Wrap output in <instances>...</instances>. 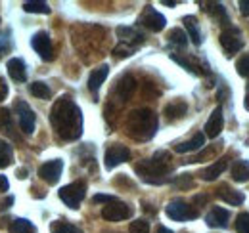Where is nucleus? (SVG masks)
Wrapping results in <instances>:
<instances>
[{"label": "nucleus", "instance_id": "nucleus-1", "mask_svg": "<svg viewBox=\"0 0 249 233\" xmlns=\"http://www.w3.org/2000/svg\"><path fill=\"white\" fill-rule=\"evenodd\" d=\"M50 122H52V128L56 130V134L65 142L79 140L83 134V113H81L79 105L69 96H62L52 105Z\"/></svg>", "mask_w": 249, "mask_h": 233}, {"label": "nucleus", "instance_id": "nucleus-2", "mask_svg": "<svg viewBox=\"0 0 249 233\" xmlns=\"http://www.w3.org/2000/svg\"><path fill=\"white\" fill-rule=\"evenodd\" d=\"M134 170L148 183H154V185L165 183L169 180V172H171V155L167 151H157L152 159L136 163Z\"/></svg>", "mask_w": 249, "mask_h": 233}, {"label": "nucleus", "instance_id": "nucleus-3", "mask_svg": "<svg viewBox=\"0 0 249 233\" xmlns=\"http://www.w3.org/2000/svg\"><path fill=\"white\" fill-rule=\"evenodd\" d=\"M124 128L128 138L136 142H148L157 130V115L152 109H134L126 116Z\"/></svg>", "mask_w": 249, "mask_h": 233}, {"label": "nucleus", "instance_id": "nucleus-4", "mask_svg": "<svg viewBox=\"0 0 249 233\" xmlns=\"http://www.w3.org/2000/svg\"><path fill=\"white\" fill-rule=\"evenodd\" d=\"M85 193H87V183L85 182H73V183L63 185L60 189V199L69 208H79L81 201L85 199Z\"/></svg>", "mask_w": 249, "mask_h": 233}, {"label": "nucleus", "instance_id": "nucleus-5", "mask_svg": "<svg viewBox=\"0 0 249 233\" xmlns=\"http://www.w3.org/2000/svg\"><path fill=\"white\" fill-rule=\"evenodd\" d=\"M165 212L171 220H177V222H186V220H194L197 218V210L194 206H190L188 203L177 199V201H171V203L165 206Z\"/></svg>", "mask_w": 249, "mask_h": 233}, {"label": "nucleus", "instance_id": "nucleus-6", "mask_svg": "<svg viewBox=\"0 0 249 233\" xmlns=\"http://www.w3.org/2000/svg\"><path fill=\"white\" fill-rule=\"evenodd\" d=\"M220 44L226 52L228 58H232L234 54H238L242 50V33L236 29V27H230V29L222 31L220 33Z\"/></svg>", "mask_w": 249, "mask_h": 233}, {"label": "nucleus", "instance_id": "nucleus-7", "mask_svg": "<svg viewBox=\"0 0 249 233\" xmlns=\"http://www.w3.org/2000/svg\"><path fill=\"white\" fill-rule=\"evenodd\" d=\"M130 214H132L130 206L121 203V201H117V199L111 201V203H107L102 208V216H104L107 222H121V220L130 218Z\"/></svg>", "mask_w": 249, "mask_h": 233}, {"label": "nucleus", "instance_id": "nucleus-8", "mask_svg": "<svg viewBox=\"0 0 249 233\" xmlns=\"http://www.w3.org/2000/svg\"><path fill=\"white\" fill-rule=\"evenodd\" d=\"M31 46H33V50H35V52H36L40 58L44 59V61H52V59H54L52 40H50L48 33H44V31L36 33V34L31 38Z\"/></svg>", "mask_w": 249, "mask_h": 233}, {"label": "nucleus", "instance_id": "nucleus-9", "mask_svg": "<svg viewBox=\"0 0 249 233\" xmlns=\"http://www.w3.org/2000/svg\"><path fill=\"white\" fill-rule=\"evenodd\" d=\"M138 23L144 25L146 29L154 31V33H159L161 29H165L167 19H165L157 10H154L152 6H148V8L144 10V14L140 16V21H138Z\"/></svg>", "mask_w": 249, "mask_h": 233}, {"label": "nucleus", "instance_id": "nucleus-10", "mask_svg": "<svg viewBox=\"0 0 249 233\" xmlns=\"http://www.w3.org/2000/svg\"><path fill=\"white\" fill-rule=\"evenodd\" d=\"M16 111H18V120H19L21 130L25 134H31L35 130V113H33V109L25 101H18L16 103Z\"/></svg>", "mask_w": 249, "mask_h": 233}, {"label": "nucleus", "instance_id": "nucleus-11", "mask_svg": "<svg viewBox=\"0 0 249 233\" xmlns=\"http://www.w3.org/2000/svg\"><path fill=\"white\" fill-rule=\"evenodd\" d=\"M62 170H63V163L60 159H54V161H48V163H44V165L40 166L38 176H40L46 183H56V182L60 180V176H62Z\"/></svg>", "mask_w": 249, "mask_h": 233}, {"label": "nucleus", "instance_id": "nucleus-12", "mask_svg": "<svg viewBox=\"0 0 249 233\" xmlns=\"http://www.w3.org/2000/svg\"><path fill=\"white\" fill-rule=\"evenodd\" d=\"M128 159H130V151L124 146H111L106 151V166L107 168H115L117 165H121Z\"/></svg>", "mask_w": 249, "mask_h": 233}, {"label": "nucleus", "instance_id": "nucleus-13", "mask_svg": "<svg viewBox=\"0 0 249 233\" xmlns=\"http://www.w3.org/2000/svg\"><path fill=\"white\" fill-rule=\"evenodd\" d=\"M117 36L121 38V44L130 48V50H134L138 44L144 42V34L132 29V27H117Z\"/></svg>", "mask_w": 249, "mask_h": 233}, {"label": "nucleus", "instance_id": "nucleus-14", "mask_svg": "<svg viewBox=\"0 0 249 233\" xmlns=\"http://www.w3.org/2000/svg\"><path fill=\"white\" fill-rule=\"evenodd\" d=\"M222 126H224V115H222V107H215L211 116L207 118L205 122V134L209 138H217L218 134L222 132Z\"/></svg>", "mask_w": 249, "mask_h": 233}, {"label": "nucleus", "instance_id": "nucleus-15", "mask_svg": "<svg viewBox=\"0 0 249 233\" xmlns=\"http://www.w3.org/2000/svg\"><path fill=\"white\" fill-rule=\"evenodd\" d=\"M228 218H230V214H228L226 208H222V206H213V208L209 210V214L205 216V222H207V226H211V228H226Z\"/></svg>", "mask_w": 249, "mask_h": 233}, {"label": "nucleus", "instance_id": "nucleus-16", "mask_svg": "<svg viewBox=\"0 0 249 233\" xmlns=\"http://www.w3.org/2000/svg\"><path fill=\"white\" fill-rule=\"evenodd\" d=\"M107 75H109V67L107 65H100L98 69H94L90 73V77H89V90L96 94L100 90V86L104 84V81L107 79Z\"/></svg>", "mask_w": 249, "mask_h": 233}, {"label": "nucleus", "instance_id": "nucleus-17", "mask_svg": "<svg viewBox=\"0 0 249 233\" xmlns=\"http://www.w3.org/2000/svg\"><path fill=\"white\" fill-rule=\"evenodd\" d=\"M217 197L222 199V201H226L228 204H234V206L244 203V193H242V191H236V189H232V187H228V185L218 187Z\"/></svg>", "mask_w": 249, "mask_h": 233}, {"label": "nucleus", "instance_id": "nucleus-18", "mask_svg": "<svg viewBox=\"0 0 249 233\" xmlns=\"http://www.w3.org/2000/svg\"><path fill=\"white\" fill-rule=\"evenodd\" d=\"M8 75L16 81V83H23L27 79V71H25V63L19 58H14L8 61Z\"/></svg>", "mask_w": 249, "mask_h": 233}, {"label": "nucleus", "instance_id": "nucleus-19", "mask_svg": "<svg viewBox=\"0 0 249 233\" xmlns=\"http://www.w3.org/2000/svg\"><path fill=\"white\" fill-rule=\"evenodd\" d=\"M134 88H136V81L130 75H124L123 79L117 83V86H115V94L119 96L121 101H126L130 98V94L134 92Z\"/></svg>", "mask_w": 249, "mask_h": 233}, {"label": "nucleus", "instance_id": "nucleus-20", "mask_svg": "<svg viewBox=\"0 0 249 233\" xmlns=\"http://www.w3.org/2000/svg\"><path fill=\"white\" fill-rule=\"evenodd\" d=\"M188 111V105L186 101H182V100H175L173 103H169L167 107H165V115L169 120H175V118H180V116H184Z\"/></svg>", "mask_w": 249, "mask_h": 233}, {"label": "nucleus", "instance_id": "nucleus-21", "mask_svg": "<svg viewBox=\"0 0 249 233\" xmlns=\"http://www.w3.org/2000/svg\"><path fill=\"white\" fill-rule=\"evenodd\" d=\"M203 144H205V136H203V134H196L192 140L182 142V144H177V146H175V151H177V153H190V151H196V149L203 147Z\"/></svg>", "mask_w": 249, "mask_h": 233}, {"label": "nucleus", "instance_id": "nucleus-22", "mask_svg": "<svg viewBox=\"0 0 249 233\" xmlns=\"http://www.w3.org/2000/svg\"><path fill=\"white\" fill-rule=\"evenodd\" d=\"M226 166H228V159L224 157V159L217 161L215 165H211L209 168H205V170L201 172V178H203L205 182H211V180H215V178H218V176L222 174V172L226 170Z\"/></svg>", "mask_w": 249, "mask_h": 233}, {"label": "nucleus", "instance_id": "nucleus-23", "mask_svg": "<svg viewBox=\"0 0 249 233\" xmlns=\"http://www.w3.org/2000/svg\"><path fill=\"white\" fill-rule=\"evenodd\" d=\"M182 21H184V25H186L190 40H192L196 46H199V44H201V31H199V25H197V19H196L194 16H186Z\"/></svg>", "mask_w": 249, "mask_h": 233}, {"label": "nucleus", "instance_id": "nucleus-24", "mask_svg": "<svg viewBox=\"0 0 249 233\" xmlns=\"http://www.w3.org/2000/svg\"><path fill=\"white\" fill-rule=\"evenodd\" d=\"M171 58H173V61L180 63V65H182L184 69H188L190 73H197V75H201V71H199V63H197L194 58H190V56H178V54H171Z\"/></svg>", "mask_w": 249, "mask_h": 233}, {"label": "nucleus", "instance_id": "nucleus-25", "mask_svg": "<svg viewBox=\"0 0 249 233\" xmlns=\"http://www.w3.org/2000/svg\"><path fill=\"white\" fill-rule=\"evenodd\" d=\"M232 178L236 182H248L249 180V161H238L232 166Z\"/></svg>", "mask_w": 249, "mask_h": 233}, {"label": "nucleus", "instance_id": "nucleus-26", "mask_svg": "<svg viewBox=\"0 0 249 233\" xmlns=\"http://www.w3.org/2000/svg\"><path fill=\"white\" fill-rule=\"evenodd\" d=\"M14 161V151L6 140H0V168H6Z\"/></svg>", "mask_w": 249, "mask_h": 233}, {"label": "nucleus", "instance_id": "nucleus-27", "mask_svg": "<svg viewBox=\"0 0 249 233\" xmlns=\"http://www.w3.org/2000/svg\"><path fill=\"white\" fill-rule=\"evenodd\" d=\"M10 232L12 233H35V226L25 218H18L10 224Z\"/></svg>", "mask_w": 249, "mask_h": 233}, {"label": "nucleus", "instance_id": "nucleus-28", "mask_svg": "<svg viewBox=\"0 0 249 233\" xmlns=\"http://www.w3.org/2000/svg\"><path fill=\"white\" fill-rule=\"evenodd\" d=\"M207 12H209L213 17H217L218 21L228 23V14H226V10L222 8V4H218V2H211V4H207Z\"/></svg>", "mask_w": 249, "mask_h": 233}, {"label": "nucleus", "instance_id": "nucleus-29", "mask_svg": "<svg viewBox=\"0 0 249 233\" xmlns=\"http://www.w3.org/2000/svg\"><path fill=\"white\" fill-rule=\"evenodd\" d=\"M50 232L52 233H83V230H79L77 226L73 224H67V222H52L50 226Z\"/></svg>", "mask_w": 249, "mask_h": 233}, {"label": "nucleus", "instance_id": "nucleus-30", "mask_svg": "<svg viewBox=\"0 0 249 233\" xmlns=\"http://www.w3.org/2000/svg\"><path fill=\"white\" fill-rule=\"evenodd\" d=\"M23 10L29 14H50V6L46 2H23Z\"/></svg>", "mask_w": 249, "mask_h": 233}, {"label": "nucleus", "instance_id": "nucleus-31", "mask_svg": "<svg viewBox=\"0 0 249 233\" xmlns=\"http://www.w3.org/2000/svg\"><path fill=\"white\" fill-rule=\"evenodd\" d=\"M169 40L173 42V44H177V46H186L188 44V36L186 33L182 29H171L169 31Z\"/></svg>", "mask_w": 249, "mask_h": 233}, {"label": "nucleus", "instance_id": "nucleus-32", "mask_svg": "<svg viewBox=\"0 0 249 233\" xmlns=\"http://www.w3.org/2000/svg\"><path fill=\"white\" fill-rule=\"evenodd\" d=\"M29 90H31L33 96H36V98H42V100H48L50 98V88L46 86L44 83H33Z\"/></svg>", "mask_w": 249, "mask_h": 233}, {"label": "nucleus", "instance_id": "nucleus-33", "mask_svg": "<svg viewBox=\"0 0 249 233\" xmlns=\"http://www.w3.org/2000/svg\"><path fill=\"white\" fill-rule=\"evenodd\" d=\"M236 71L240 77H246L249 79V56H242L236 63Z\"/></svg>", "mask_w": 249, "mask_h": 233}, {"label": "nucleus", "instance_id": "nucleus-34", "mask_svg": "<svg viewBox=\"0 0 249 233\" xmlns=\"http://www.w3.org/2000/svg\"><path fill=\"white\" fill-rule=\"evenodd\" d=\"M236 230H238V233H249V214L248 212H244V214L238 216V220H236Z\"/></svg>", "mask_w": 249, "mask_h": 233}, {"label": "nucleus", "instance_id": "nucleus-35", "mask_svg": "<svg viewBox=\"0 0 249 233\" xmlns=\"http://www.w3.org/2000/svg\"><path fill=\"white\" fill-rule=\"evenodd\" d=\"M130 233H150V224L146 220H134L130 224Z\"/></svg>", "mask_w": 249, "mask_h": 233}, {"label": "nucleus", "instance_id": "nucleus-36", "mask_svg": "<svg viewBox=\"0 0 249 233\" xmlns=\"http://www.w3.org/2000/svg\"><path fill=\"white\" fill-rule=\"evenodd\" d=\"M175 185L177 187H180V189H186V187H192V176L190 174H182L177 182H175Z\"/></svg>", "mask_w": 249, "mask_h": 233}, {"label": "nucleus", "instance_id": "nucleus-37", "mask_svg": "<svg viewBox=\"0 0 249 233\" xmlns=\"http://www.w3.org/2000/svg\"><path fill=\"white\" fill-rule=\"evenodd\" d=\"M92 201H94V203L107 204V203H111V201H115V197H113V195H94Z\"/></svg>", "mask_w": 249, "mask_h": 233}, {"label": "nucleus", "instance_id": "nucleus-38", "mask_svg": "<svg viewBox=\"0 0 249 233\" xmlns=\"http://www.w3.org/2000/svg\"><path fill=\"white\" fill-rule=\"evenodd\" d=\"M6 96H8V84L4 83V79L0 77V101L2 100H6Z\"/></svg>", "mask_w": 249, "mask_h": 233}, {"label": "nucleus", "instance_id": "nucleus-39", "mask_svg": "<svg viewBox=\"0 0 249 233\" xmlns=\"http://www.w3.org/2000/svg\"><path fill=\"white\" fill-rule=\"evenodd\" d=\"M8 50H10V42H8V38H2V40H0V58H2Z\"/></svg>", "mask_w": 249, "mask_h": 233}, {"label": "nucleus", "instance_id": "nucleus-40", "mask_svg": "<svg viewBox=\"0 0 249 233\" xmlns=\"http://www.w3.org/2000/svg\"><path fill=\"white\" fill-rule=\"evenodd\" d=\"M240 10H242V14L249 16V0H240Z\"/></svg>", "mask_w": 249, "mask_h": 233}, {"label": "nucleus", "instance_id": "nucleus-41", "mask_svg": "<svg viewBox=\"0 0 249 233\" xmlns=\"http://www.w3.org/2000/svg\"><path fill=\"white\" fill-rule=\"evenodd\" d=\"M8 187H10V183H8L6 176L0 174V191H8Z\"/></svg>", "mask_w": 249, "mask_h": 233}, {"label": "nucleus", "instance_id": "nucleus-42", "mask_svg": "<svg viewBox=\"0 0 249 233\" xmlns=\"http://www.w3.org/2000/svg\"><path fill=\"white\" fill-rule=\"evenodd\" d=\"M12 203H14V197H8V199H4V201H2V208H8V206H10Z\"/></svg>", "mask_w": 249, "mask_h": 233}, {"label": "nucleus", "instance_id": "nucleus-43", "mask_svg": "<svg viewBox=\"0 0 249 233\" xmlns=\"http://www.w3.org/2000/svg\"><path fill=\"white\" fill-rule=\"evenodd\" d=\"M18 178H19V180L27 178V170H25V168H19V170H18Z\"/></svg>", "mask_w": 249, "mask_h": 233}, {"label": "nucleus", "instance_id": "nucleus-44", "mask_svg": "<svg viewBox=\"0 0 249 233\" xmlns=\"http://www.w3.org/2000/svg\"><path fill=\"white\" fill-rule=\"evenodd\" d=\"M157 233H173V232H171L169 228H165V226H159V228H157Z\"/></svg>", "mask_w": 249, "mask_h": 233}, {"label": "nucleus", "instance_id": "nucleus-45", "mask_svg": "<svg viewBox=\"0 0 249 233\" xmlns=\"http://www.w3.org/2000/svg\"><path fill=\"white\" fill-rule=\"evenodd\" d=\"M163 4H165V6H177L175 0H163Z\"/></svg>", "mask_w": 249, "mask_h": 233}, {"label": "nucleus", "instance_id": "nucleus-46", "mask_svg": "<svg viewBox=\"0 0 249 233\" xmlns=\"http://www.w3.org/2000/svg\"><path fill=\"white\" fill-rule=\"evenodd\" d=\"M246 109L249 111V92H248V96H246Z\"/></svg>", "mask_w": 249, "mask_h": 233}]
</instances>
